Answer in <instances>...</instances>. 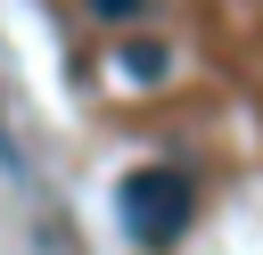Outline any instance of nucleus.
I'll return each instance as SVG.
<instances>
[{
  "label": "nucleus",
  "instance_id": "1",
  "mask_svg": "<svg viewBox=\"0 0 263 255\" xmlns=\"http://www.w3.org/2000/svg\"><path fill=\"white\" fill-rule=\"evenodd\" d=\"M115 214H123V230H132L140 247H173V239L197 222V181H189V165H132V173L115 181Z\"/></svg>",
  "mask_w": 263,
  "mask_h": 255
},
{
  "label": "nucleus",
  "instance_id": "3",
  "mask_svg": "<svg viewBox=\"0 0 263 255\" xmlns=\"http://www.w3.org/2000/svg\"><path fill=\"white\" fill-rule=\"evenodd\" d=\"M82 8H90V16H99V25H123V16H140V8H148V0H82Z\"/></svg>",
  "mask_w": 263,
  "mask_h": 255
},
{
  "label": "nucleus",
  "instance_id": "2",
  "mask_svg": "<svg viewBox=\"0 0 263 255\" xmlns=\"http://www.w3.org/2000/svg\"><path fill=\"white\" fill-rule=\"evenodd\" d=\"M115 66H123L132 82H164V74H173V41H156V33H123Z\"/></svg>",
  "mask_w": 263,
  "mask_h": 255
}]
</instances>
